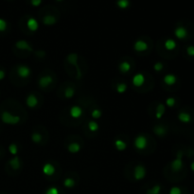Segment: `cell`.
<instances>
[{"label":"cell","instance_id":"cell-1","mask_svg":"<svg viewBox=\"0 0 194 194\" xmlns=\"http://www.w3.org/2000/svg\"><path fill=\"white\" fill-rule=\"evenodd\" d=\"M0 119L2 122L7 125H16L21 121V118L19 115H12L8 111H4L0 115Z\"/></svg>","mask_w":194,"mask_h":194},{"label":"cell","instance_id":"cell-2","mask_svg":"<svg viewBox=\"0 0 194 194\" xmlns=\"http://www.w3.org/2000/svg\"><path fill=\"white\" fill-rule=\"evenodd\" d=\"M183 168V152L179 151L176 154V157L174 158L171 163V169L174 172H178Z\"/></svg>","mask_w":194,"mask_h":194},{"label":"cell","instance_id":"cell-3","mask_svg":"<svg viewBox=\"0 0 194 194\" xmlns=\"http://www.w3.org/2000/svg\"><path fill=\"white\" fill-rule=\"evenodd\" d=\"M134 146L137 150L143 151L148 146V138L143 134H139L134 140Z\"/></svg>","mask_w":194,"mask_h":194},{"label":"cell","instance_id":"cell-4","mask_svg":"<svg viewBox=\"0 0 194 194\" xmlns=\"http://www.w3.org/2000/svg\"><path fill=\"white\" fill-rule=\"evenodd\" d=\"M147 174V170L144 166L142 165H137L135 166L134 170V177L137 181H140L142 179H144Z\"/></svg>","mask_w":194,"mask_h":194},{"label":"cell","instance_id":"cell-5","mask_svg":"<svg viewBox=\"0 0 194 194\" xmlns=\"http://www.w3.org/2000/svg\"><path fill=\"white\" fill-rule=\"evenodd\" d=\"M16 73L17 75L21 78V79H27L31 74V70L28 66H25V64H20L16 68Z\"/></svg>","mask_w":194,"mask_h":194},{"label":"cell","instance_id":"cell-6","mask_svg":"<svg viewBox=\"0 0 194 194\" xmlns=\"http://www.w3.org/2000/svg\"><path fill=\"white\" fill-rule=\"evenodd\" d=\"M146 82V78L145 76L142 74V73H137V74H135L134 77H133V79H132V82H133V85L134 87H141L142 85H144Z\"/></svg>","mask_w":194,"mask_h":194},{"label":"cell","instance_id":"cell-7","mask_svg":"<svg viewBox=\"0 0 194 194\" xmlns=\"http://www.w3.org/2000/svg\"><path fill=\"white\" fill-rule=\"evenodd\" d=\"M52 82H53V79L51 76H49V75L42 76V77H40V79L38 80V85L41 88H48L51 83H52Z\"/></svg>","mask_w":194,"mask_h":194},{"label":"cell","instance_id":"cell-8","mask_svg":"<svg viewBox=\"0 0 194 194\" xmlns=\"http://www.w3.org/2000/svg\"><path fill=\"white\" fill-rule=\"evenodd\" d=\"M148 48H149V45L144 40L138 39V40H137L134 43V49L135 51H137V52H144V51L148 50Z\"/></svg>","mask_w":194,"mask_h":194},{"label":"cell","instance_id":"cell-9","mask_svg":"<svg viewBox=\"0 0 194 194\" xmlns=\"http://www.w3.org/2000/svg\"><path fill=\"white\" fill-rule=\"evenodd\" d=\"M38 103H39L38 98L34 94H29V95H28L27 98H26V105L30 109L35 108L38 105Z\"/></svg>","mask_w":194,"mask_h":194},{"label":"cell","instance_id":"cell-10","mask_svg":"<svg viewBox=\"0 0 194 194\" xmlns=\"http://www.w3.org/2000/svg\"><path fill=\"white\" fill-rule=\"evenodd\" d=\"M15 48L20 50H27L29 52H33V48H31L30 45L25 40H19L15 43Z\"/></svg>","mask_w":194,"mask_h":194},{"label":"cell","instance_id":"cell-11","mask_svg":"<svg viewBox=\"0 0 194 194\" xmlns=\"http://www.w3.org/2000/svg\"><path fill=\"white\" fill-rule=\"evenodd\" d=\"M42 171L46 176H52L56 172V168L51 163H46L43 166Z\"/></svg>","mask_w":194,"mask_h":194},{"label":"cell","instance_id":"cell-12","mask_svg":"<svg viewBox=\"0 0 194 194\" xmlns=\"http://www.w3.org/2000/svg\"><path fill=\"white\" fill-rule=\"evenodd\" d=\"M152 131L154 133L155 135H157L158 137H164L165 135L167 134V132H168V129L166 126L164 125H155L152 129Z\"/></svg>","mask_w":194,"mask_h":194},{"label":"cell","instance_id":"cell-13","mask_svg":"<svg viewBox=\"0 0 194 194\" xmlns=\"http://www.w3.org/2000/svg\"><path fill=\"white\" fill-rule=\"evenodd\" d=\"M69 115L73 119H80L82 115V109L80 106L74 105L69 109Z\"/></svg>","mask_w":194,"mask_h":194},{"label":"cell","instance_id":"cell-14","mask_svg":"<svg viewBox=\"0 0 194 194\" xmlns=\"http://www.w3.org/2000/svg\"><path fill=\"white\" fill-rule=\"evenodd\" d=\"M174 35L179 40H184L187 36V30L184 27H177L174 30Z\"/></svg>","mask_w":194,"mask_h":194},{"label":"cell","instance_id":"cell-15","mask_svg":"<svg viewBox=\"0 0 194 194\" xmlns=\"http://www.w3.org/2000/svg\"><path fill=\"white\" fill-rule=\"evenodd\" d=\"M166 112V106L163 103H158V105L156 106V109H155V118L157 119H161L163 118V115H165Z\"/></svg>","mask_w":194,"mask_h":194},{"label":"cell","instance_id":"cell-16","mask_svg":"<svg viewBox=\"0 0 194 194\" xmlns=\"http://www.w3.org/2000/svg\"><path fill=\"white\" fill-rule=\"evenodd\" d=\"M27 27L30 31H36L39 29V23L35 18L30 17L27 21Z\"/></svg>","mask_w":194,"mask_h":194},{"label":"cell","instance_id":"cell-17","mask_svg":"<svg viewBox=\"0 0 194 194\" xmlns=\"http://www.w3.org/2000/svg\"><path fill=\"white\" fill-rule=\"evenodd\" d=\"M164 82L166 83L167 85L171 86L173 85H175L176 82H177V77L174 75V74H167L164 79H163Z\"/></svg>","mask_w":194,"mask_h":194},{"label":"cell","instance_id":"cell-18","mask_svg":"<svg viewBox=\"0 0 194 194\" xmlns=\"http://www.w3.org/2000/svg\"><path fill=\"white\" fill-rule=\"evenodd\" d=\"M178 120L182 123H189L191 121V115L189 114H187L186 112H181L177 115Z\"/></svg>","mask_w":194,"mask_h":194},{"label":"cell","instance_id":"cell-19","mask_svg":"<svg viewBox=\"0 0 194 194\" xmlns=\"http://www.w3.org/2000/svg\"><path fill=\"white\" fill-rule=\"evenodd\" d=\"M81 145L78 143V142H72V143H70V144H68V146H67V150H68V152H70V153H73V154H75V153H78V152H80V151H81Z\"/></svg>","mask_w":194,"mask_h":194},{"label":"cell","instance_id":"cell-20","mask_svg":"<svg viewBox=\"0 0 194 194\" xmlns=\"http://www.w3.org/2000/svg\"><path fill=\"white\" fill-rule=\"evenodd\" d=\"M131 68H132L131 63H129V62H126V61L120 63H119V71H120V72H121L122 74H126V73H128L129 71L131 70Z\"/></svg>","mask_w":194,"mask_h":194},{"label":"cell","instance_id":"cell-21","mask_svg":"<svg viewBox=\"0 0 194 194\" xmlns=\"http://www.w3.org/2000/svg\"><path fill=\"white\" fill-rule=\"evenodd\" d=\"M9 164H10V166L11 167L12 170L17 171V170L20 169V167H21L20 158H19L18 156H14V158H11V159L9 161Z\"/></svg>","mask_w":194,"mask_h":194},{"label":"cell","instance_id":"cell-22","mask_svg":"<svg viewBox=\"0 0 194 194\" xmlns=\"http://www.w3.org/2000/svg\"><path fill=\"white\" fill-rule=\"evenodd\" d=\"M114 144H115V147L116 150L119 151V152L125 151L126 148H127V144L125 143V141H123V140L120 139V138L115 139V142H114Z\"/></svg>","mask_w":194,"mask_h":194},{"label":"cell","instance_id":"cell-23","mask_svg":"<svg viewBox=\"0 0 194 194\" xmlns=\"http://www.w3.org/2000/svg\"><path fill=\"white\" fill-rule=\"evenodd\" d=\"M56 22H57L56 17L51 14H48L43 18V23L46 26H52V25L56 24Z\"/></svg>","mask_w":194,"mask_h":194},{"label":"cell","instance_id":"cell-24","mask_svg":"<svg viewBox=\"0 0 194 194\" xmlns=\"http://www.w3.org/2000/svg\"><path fill=\"white\" fill-rule=\"evenodd\" d=\"M176 46H177V44H176L175 41L173 40V39H167V40L165 41V43H164L165 48L167 50H169V51H171L173 49H175Z\"/></svg>","mask_w":194,"mask_h":194},{"label":"cell","instance_id":"cell-25","mask_svg":"<svg viewBox=\"0 0 194 194\" xmlns=\"http://www.w3.org/2000/svg\"><path fill=\"white\" fill-rule=\"evenodd\" d=\"M66 61H67L69 63L72 64V66H77L78 71L80 72L79 67H78V64H77V62H78V55H77L76 53H71V54H69V55L67 56V58H66Z\"/></svg>","mask_w":194,"mask_h":194},{"label":"cell","instance_id":"cell-26","mask_svg":"<svg viewBox=\"0 0 194 194\" xmlns=\"http://www.w3.org/2000/svg\"><path fill=\"white\" fill-rule=\"evenodd\" d=\"M63 95H64V98H66L68 100L72 99L75 95V89L72 86H67L66 89H64Z\"/></svg>","mask_w":194,"mask_h":194},{"label":"cell","instance_id":"cell-27","mask_svg":"<svg viewBox=\"0 0 194 194\" xmlns=\"http://www.w3.org/2000/svg\"><path fill=\"white\" fill-rule=\"evenodd\" d=\"M31 140L33 143L35 144H40L42 140H43V137H42V134L40 133H38V132H34V133H32L31 134Z\"/></svg>","mask_w":194,"mask_h":194},{"label":"cell","instance_id":"cell-28","mask_svg":"<svg viewBox=\"0 0 194 194\" xmlns=\"http://www.w3.org/2000/svg\"><path fill=\"white\" fill-rule=\"evenodd\" d=\"M88 129L89 131L91 133H96L99 131L100 129V125L97 121H94V120H91L88 122Z\"/></svg>","mask_w":194,"mask_h":194},{"label":"cell","instance_id":"cell-29","mask_svg":"<svg viewBox=\"0 0 194 194\" xmlns=\"http://www.w3.org/2000/svg\"><path fill=\"white\" fill-rule=\"evenodd\" d=\"M75 185H76L75 180L71 177H67L63 180V186L67 187V189H72L73 186H75Z\"/></svg>","mask_w":194,"mask_h":194},{"label":"cell","instance_id":"cell-30","mask_svg":"<svg viewBox=\"0 0 194 194\" xmlns=\"http://www.w3.org/2000/svg\"><path fill=\"white\" fill-rule=\"evenodd\" d=\"M161 186L160 185H154L151 189H149L146 192V194H160L161 192Z\"/></svg>","mask_w":194,"mask_h":194},{"label":"cell","instance_id":"cell-31","mask_svg":"<svg viewBox=\"0 0 194 194\" xmlns=\"http://www.w3.org/2000/svg\"><path fill=\"white\" fill-rule=\"evenodd\" d=\"M116 5H118V7L119 9L125 10L130 6V1L129 0H118L116 1Z\"/></svg>","mask_w":194,"mask_h":194},{"label":"cell","instance_id":"cell-32","mask_svg":"<svg viewBox=\"0 0 194 194\" xmlns=\"http://www.w3.org/2000/svg\"><path fill=\"white\" fill-rule=\"evenodd\" d=\"M115 90L119 94H124L127 91V85L126 83H123V82L119 83V85H116Z\"/></svg>","mask_w":194,"mask_h":194},{"label":"cell","instance_id":"cell-33","mask_svg":"<svg viewBox=\"0 0 194 194\" xmlns=\"http://www.w3.org/2000/svg\"><path fill=\"white\" fill-rule=\"evenodd\" d=\"M101 115H102L101 110H100V109H98V108L94 109L93 111L91 112V116H92V119H99Z\"/></svg>","mask_w":194,"mask_h":194},{"label":"cell","instance_id":"cell-34","mask_svg":"<svg viewBox=\"0 0 194 194\" xmlns=\"http://www.w3.org/2000/svg\"><path fill=\"white\" fill-rule=\"evenodd\" d=\"M9 152H10L11 154L14 155H14H16L17 152H18V147H17V145L15 143H11L9 146Z\"/></svg>","mask_w":194,"mask_h":194},{"label":"cell","instance_id":"cell-35","mask_svg":"<svg viewBox=\"0 0 194 194\" xmlns=\"http://www.w3.org/2000/svg\"><path fill=\"white\" fill-rule=\"evenodd\" d=\"M175 103H176V100L174 98H172V97H170V98H168L166 100V105L170 108L173 107L174 105H175Z\"/></svg>","mask_w":194,"mask_h":194},{"label":"cell","instance_id":"cell-36","mask_svg":"<svg viewBox=\"0 0 194 194\" xmlns=\"http://www.w3.org/2000/svg\"><path fill=\"white\" fill-rule=\"evenodd\" d=\"M163 68H164V64L162 63H160V62L155 63L153 64V70L156 71V72H160V71H162Z\"/></svg>","mask_w":194,"mask_h":194},{"label":"cell","instance_id":"cell-37","mask_svg":"<svg viewBox=\"0 0 194 194\" xmlns=\"http://www.w3.org/2000/svg\"><path fill=\"white\" fill-rule=\"evenodd\" d=\"M45 194H59V189L56 186H50L46 190Z\"/></svg>","mask_w":194,"mask_h":194},{"label":"cell","instance_id":"cell-38","mask_svg":"<svg viewBox=\"0 0 194 194\" xmlns=\"http://www.w3.org/2000/svg\"><path fill=\"white\" fill-rule=\"evenodd\" d=\"M7 28H8V23L6 22V20H4V19L0 18V31L1 32L5 31L7 29Z\"/></svg>","mask_w":194,"mask_h":194},{"label":"cell","instance_id":"cell-39","mask_svg":"<svg viewBox=\"0 0 194 194\" xmlns=\"http://www.w3.org/2000/svg\"><path fill=\"white\" fill-rule=\"evenodd\" d=\"M170 194H182V190L178 186H172L170 189Z\"/></svg>","mask_w":194,"mask_h":194},{"label":"cell","instance_id":"cell-40","mask_svg":"<svg viewBox=\"0 0 194 194\" xmlns=\"http://www.w3.org/2000/svg\"><path fill=\"white\" fill-rule=\"evenodd\" d=\"M186 53L190 57H194V46H189L186 48Z\"/></svg>","mask_w":194,"mask_h":194},{"label":"cell","instance_id":"cell-41","mask_svg":"<svg viewBox=\"0 0 194 194\" xmlns=\"http://www.w3.org/2000/svg\"><path fill=\"white\" fill-rule=\"evenodd\" d=\"M30 3L33 7H38L42 3V0H30Z\"/></svg>","mask_w":194,"mask_h":194},{"label":"cell","instance_id":"cell-42","mask_svg":"<svg viewBox=\"0 0 194 194\" xmlns=\"http://www.w3.org/2000/svg\"><path fill=\"white\" fill-rule=\"evenodd\" d=\"M5 76H6V74H5V71H4V70H2V69H0V81L4 80Z\"/></svg>","mask_w":194,"mask_h":194},{"label":"cell","instance_id":"cell-43","mask_svg":"<svg viewBox=\"0 0 194 194\" xmlns=\"http://www.w3.org/2000/svg\"><path fill=\"white\" fill-rule=\"evenodd\" d=\"M35 54L37 56H40V57H44L45 55H46V53H45V51H37V52H35Z\"/></svg>","mask_w":194,"mask_h":194},{"label":"cell","instance_id":"cell-44","mask_svg":"<svg viewBox=\"0 0 194 194\" xmlns=\"http://www.w3.org/2000/svg\"><path fill=\"white\" fill-rule=\"evenodd\" d=\"M190 170H191L192 171H194V161L190 164Z\"/></svg>","mask_w":194,"mask_h":194},{"label":"cell","instance_id":"cell-45","mask_svg":"<svg viewBox=\"0 0 194 194\" xmlns=\"http://www.w3.org/2000/svg\"><path fill=\"white\" fill-rule=\"evenodd\" d=\"M56 1H63V0H56Z\"/></svg>","mask_w":194,"mask_h":194},{"label":"cell","instance_id":"cell-46","mask_svg":"<svg viewBox=\"0 0 194 194\" xmlns=\"http://www.w3.org/2000/svg\"><path fill=\"white\" fill-rule=\"evenodd\" d=\"M0 154H1V152H0Z\"/></svg>","mask_w":194,"mask_h":194}]
</instances>
